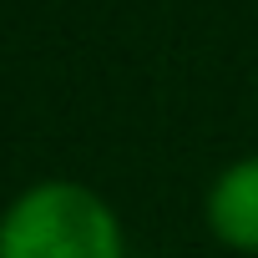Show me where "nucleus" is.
<instances>
[{
	"label": "nucleus",
	"mask_w": 258,
	"mask_h": 258,
	"mask_svg": "<svg viewBox=\"0 0 258 258\" xmlns=\"http://www.w3.org/2000/svg\"><path fill=\"white\" fill-rule=\"evenodd\" d=\"M0 258H126V228L91 182L36 177L0 208Z\"/></svg>",
	"instance_id": "1"
},
{
	"label": "nucleus",
	"mask_w": 258,
	"mask_h": 258,
	"mask_svg": "<svg viewBox=\"0 0 258 258\" xmlns=\"http://www.w3.org/2000/svg\"><path fill=\"white\" fill-rule=\"evenodd\" d=\"M203 228L218 248L258 258V152L223 162L203 192Z\"/></svg>",
	"instance_id": "2"
}]
</instances>
